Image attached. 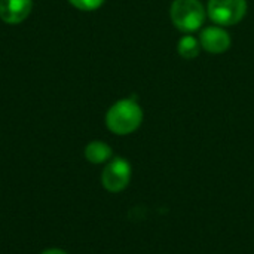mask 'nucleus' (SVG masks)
<instances>
[{
  "instance_id": "obj_1",
  "label": "nucleus",
  "mask_w": 254,
  "mask_h": 254,
  "mask_svg": "<svg viewBox=\"0 0 254 254\" xmlns=\"http://www.w3.org/2000/svg\"><path fill=\"white\" fill-rule=\"evenodd\" d=\"M143 109L134 98L116 101L106 113V125L116 135H128L140 128Z\"/></svg>"
},
{
  "instance_id": "obj_2",
  "label": "nucleus",
  "mask_w": 254,
  "mask_h": 254,
  "mask_svg": "<svg viewBox=\"0 0 254 254\" xmlns=\"http://www.w3.org/2000/svg\"><path fill=\"white\" fill-rule=\"evenodd\" d=\"M207 10L199 0H174L170 7L173 24L183 33H193L205 22Z\"/></svg>"
},
{
  "instance_id": "obj_3",
  "label": "nucleus",
  "mask_w": 254,
  "mask_h": 254,
  "mask_svg": "<svg viewBox=\"0 0 254 254\" xmlns=\"http://www.w3.org/2000/svg\"><path fill=\"white\" fill-rule=\"evenodd\" d=\"M247 0H208L207 15L220 27L238 24L247 13Z\"/></svg>"
},
{
  "instance_id": "obj_4",
  "label": "nucleus",
  "mask_w": 254,
  "mask_h": 254,
  "mask_svg": "<svg viewBox=\"0 0 254 254\" xmlns=\"http://www.w3.org/2000/svg\"><path fill=\"white\" fill-rule=\"evenodd\" d=\"M131 180V165L124 158L112 159L103 170L101 183L109 192L124 190Z\"/></svg>"
},
{
  "instance_id": "obj_5",
  "label": "nucleus",
  "mask_w": 254,
  "mask_h": 254,
  "mask_svg": "<svg viewBox=\"0 0 254 254\" xmlns=\"http://www.w3.org/2000/svg\"><path fill=\"white\" fill-rule=\"evenodd\" d=\"M199 43L201 48L210 54H223L231 48L232 39L223 27L210 25L201 31Z\"/></svg>"
},
{
  "instance_id": "obj_6",
  "label": "nucleus",
  "mask_w": 254,
  "mask_h": 254,
  "mask_svg": "<svg viewBox=\"0 0 254 254\" xmlns=\"http://www.w3.org/2000/svg\"><path fill=\"white\" fill-rule=\"evenodd\" d=\"M33 0H0V19L6 24H19L31 12Z\"/></svg>"
},
{
  "instance_id": "obj_7",
  "label": "nucleus",
  "mask_w": 254,
  "mask_h": 254,
  "mask_svg": "<svg viewBox=\"0 0 254 254\" xmlns=\"http://www.w3.org/2000/svg\"><path fill=\"white\" fill-rule=\"evenodd\" d=\"M112 147L104 141H91L85 147V158L91 164H103L112 158Z\"/></svg>"
},
{
  "instance_id": "obj_8",
  "label": "nucleus",
  "mask_w": 254,
  "mask_h": 254,
  "mask_svg": "<svg viewBox=\"0 0 254 254\" xmlns=\"http://www.w3.org/2000/svg\"><path fill=\"white\" fill-rule=\"evenodd\" d=\"M201 43H199V39H196L195 36L192 34H186L183 36L179 43H177V52L182 58L185 60H195L199 52H201Z\"/></svg>"
},
{
  "instance_id": "obj_9",
  "label": "nucleus",
  "mask_w": 254,
  "mask_h": 254,
  "mask_svg": "<svg viewBox=\"0 0 254 254\" xmlns=\"http://www.w3.org/2000/svg\"><path fill=\"white\" fill-rule=\"evenodd\" d=\"M106 0H68L70 4H73L76 9L79 10H85V12H91L98 9L100 6H103Z\"/></svg>"
},
{
  "instance_id": "obj_10",
  "label": "nucleus",
  "mask_w": 254,
  "mask_h": 254,
  "mask_svg": "<svg viewBox=\"0 0 254 254\" xmlns=\"http://www.w3.org/2000/svg\"><path fill=\"white\" fill-rule=\"evenodd\" d=\"M42 254H67L65 252H63V250H58V249H52V250H46V252H43Z\"/></svg>"
}]
</instances>
